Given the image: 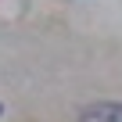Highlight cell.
<instances>
[{
	"label": "cell",
	"instance_id": "7a4b0ae2",
	"mask_svg": "<svg viewBox=\"0 0 122 122\" xmlns=\"http://www.w3.org/2000/svg\"><path fill=\"white\" fill-rule=\"evenodd\" d=\"M0 115H4V104H0Z\"/></svg>",
	"mask_w": 122,
	"mask_h": 122
},
{
	"label": "cell",
	"instance_id": "6da1fadb",
	"mask_svg": "<svg viewBox=\"0 0 122 122\" xmlns=\"http://www.w3.org/2000/svg\"><path fill=\"white\" fill-rule=\"evenodd\" d=\"M79 122H122V104H108V101L86 104L79 111Z\"/></svg>",
	"mask_w": 122,
	"mask_h": 122
}]
</instances>
